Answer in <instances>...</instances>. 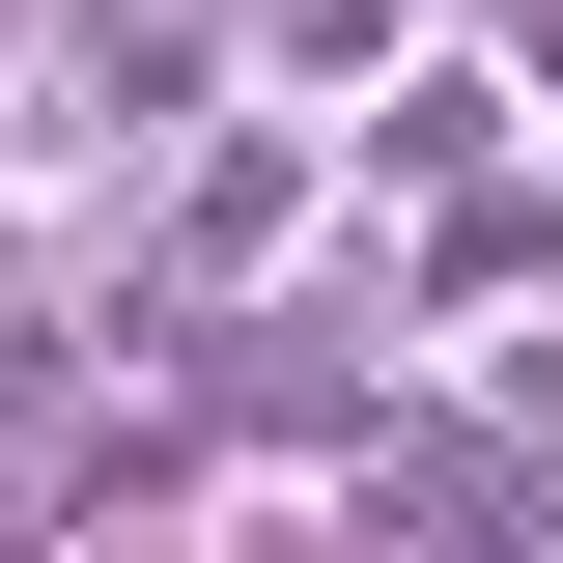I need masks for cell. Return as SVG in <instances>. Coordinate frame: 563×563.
I'll list each match as a JSON object with an SVG mask.
<instances>
[{"label":"cell","mask_w":563,"mask_h":563,"mask_svg":"<svg viewBox=\"0 0 563 563\" xmlns=\"http://www.w3.org/2000/svg\"><path fill=\"white\" fill-rule=\"evenodd\" d=\"M563 282V198H451L422 225V339H479V310H536Z\"/></svg>","instance_id":"3"},{"label":"cell","mask_w":563,"mask_h":563,"mask_svg":"<svg viewBox=\"0 0 563 563\" xmlns=\"http://www.w3.org/2000/svg\"><path fill=\"white\" fill-rule=\"evenodd\" d=\"M366 169H422V198H451V169H507V57H395V113H366Z\"/></svg>","instance_id":"4"},{"label":"cell","mask_w":563,"mask_h":563,"mask_svg":"<svg viewBox=\"0 0 563 563\" xmlns=\"http://www.w3.org/2000/svg\"><path fill=\"white\" fill-rule=\"evenodd\" d=\"M366 536H395V563H536V451H507V422H395Z\"/></svg>","instance_id":"1"},{"label":"cell","mask_w":563,"mask_h":563,"mask_svg":"<svg viewBox=\"0 0 563 563\" xmlns=\"http://www.w3.org/2000/svg\"><path fill=\"white\" fill-rule=\"evenodd\" d=\"M282 225H310V141H198L169 169V282H254Z\"/></svg>","instance_id":"2"}]
</instances>
